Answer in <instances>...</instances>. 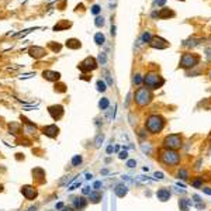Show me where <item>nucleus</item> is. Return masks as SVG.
Wrapping results in <instances>:
<instances>
[{"mask_svg":"<svg viewBox=\"0 0 211 211\" xmlns=\"http://www.w3.org/2000/svg\"><path fill=\"white\" fill-rule=\"evenodd\" d=\"M61 211H73V208H72V207H64Z\"/></svg>","mask_w":211,"mask_h":211,"instance_id":"50","label":"nucleus"},{"mask_svg":"<svg viewBox=\"0 0 211 211\" xmlns=\"http://www.w3.org/2000/svg\"><path fill=\"white\" fill-rule=\"evenodd\" d=\"M108 106H110L108 99H101V100H100V103H99V107L101 108V110H107Z\"/></svg>","mask_w":211,"mask_h":211,"instance_id":"29","label":"nucleus"},{"mask_svg":"<svg viewBox=\"0 0 211 211\" xmlns=\"http://www.w3.org/2000/svg\"><path fill=\"white\" fill-rule=\"evenodd\" d=\"M159 161L166 165V166H177L180 163V153L177 151H172V149H161L159 152Z\"/></svg>","mask_w":211,"mask_h":211,"instance_id":"2","label":"nucleus"},{"mask_svg":"<svg viewBox=\"0 0 211 211\" xmlns=\"http://www.w3.org/2000/svg\"><path fill=\"white\" fill-rule=\"evenodd\" d=\"M163 148L165 149H172V151H177L179 148L183 145V138L180 134H170V135L165 137L163 139Z\"/></svg>","mask_w":211,"mask_h":211,"instance_id":"5","label":"nucleus"},{"mask_svg":"<svg viewBox=\"0 0 211 211\" xmlns=\"http://www.w3.org/2000/svg\"><path fill=\"white\" fill-rule=\"evenodd\" d=\"M42 134L44 135L49 137V138H56L58 134H59V128L56 127V124H51V125H47L42 128Z\"/></svg>","mask_w":211,"mask_h":211,"instance_id":"11","label":"nucleus"},{"mask_svg":"<svg viewBox=\"0 0 211 211\" xmlns=\"http://www.w3.org/2000/svg\"><path fill=\"white\" fill-rule=\"evenodd\" d=\"M114 193L118 196L120 199H123V197H124V196L128 193V187H127L125 184H123V183L117 184V186H115V189H114Z\"/></svg>","mask_w":211,"mask_h":211,"instance_id":"17","label":"nucleus"},{"mask_svg":"<svg viewBox=\"0 0 211 211\" xmlns=\"http://www.w3.org/2000/svg\"><path fill=\"white\" fill-rule=\"evenodd\" d=\"M201 39H197V38H190L187 41H184L183 42V47H197V45H200Z\"/></svg>","mask_w":211,"mask_h":211,"instance_id":"23","label":"nucleus"},{"mask_svg":"<svg viewBox=\"0 0 211 211\" xmlns=\"http://www.w3.org/2000/svg\"><path fill=\"white\" fill-rule=\"evenodd\" d=\"M149 45L152 48H156V49H165L169 47V42L166 39H163L161 37H152L151 41H149Z\"/></svg>","mask_w":211,"mask_h":211,"instance_id":"9","label":"nucleus"},{"mask_svg":"<svg viewBox=\"0 0 211 211\" xmlns=\"http://www.w3.org/2000/svg\"><path fill=\"white\" fill-rule=\"evenodd\" d=\"M21 194L27 199V200H35L38 196V191L34 186H30V184H26L21 187Z\"/></svg>","mask_w":211,"mask_h":211,"instance_id":"8","label":"nucleus"},{"mask_svg":"<svg viewBox=\"0 0 211 211\" xmlns=\"http://www.w3.org/2000/svg\"><path fill=\"white\" fill-rule=\"evenodd\" d=\"M103 141H104V135L103 134H99V135L96 137V139H94V146H96V148H100L101 144H103Z\"/></svg>","mask_w":211,"mask_h":211,"instance_id":"28","label":"nucleus"},{"mask_svg":"<svg viewBox=\"0 0 211 211\" xmlns=\"http://www.w3.org/2000/svg\"><path fill=\"white\" fill-rule=\"evenodd\" d=\"M106 89H107V86H106L104 80H97V90L99 92H106Z\"/></svg>","mask_w":211,"mask_h":211,"instance_id":"31","label":"nucleus"},{"mask_svg":"<svg viewBox=\"0 0 211 211\" xmlns=\"http://www.w3.org/2000/svg\"><path fill=\"white\" fill-rule=\"evenodd\" d=\"M9 127H10V131L13 134H18L21 131V125L18 123H11V124H9Z\"/></svg>","mask_w":211,"mask_h":211,"instance_id":"25","label":"nucleus"},{"mask_svg":"<svg viewBox=\"0 0 211 211\" xmlns=\"http://www.w3.org/2000/svg\"><path fill=\"white\" fill-rule=\"evenodd\" d=\"M141 148H142V151H144V152H146V153H151V145H149V144H148L146 146H145V144H142V145H141Z\"/></svg>","mask_w":211,"mask_h":211,"instance_id":"39","label":"nucleus"},{"mask_svg":"<svg viewBox=\"0 0 211 211\" xmlns=\"http://www.w3.org/2000/svg\"><path fill=\"white\" fill-rule=\"evenodd\" d=\"M87 203H89V200H86V197H76L75 200H73V208H75L76 211H82L83 208H86Z\"/></svg>","mask_w":211,"mask_h":211,"instance_id":"12","label":"nucleus"},{"mask_svg":"<svg viewBox=\"0 0 211 211\" xmlns=\"http://www.w3.org/2000/svg\"><path fill=\"white\" fill-rule=\"evenodd\" d=\"M79 186H80V182H75V183L72 184V186H69V189H68V190H70V191H72V190L77 189V187H79Z\"/></svg>","mask_w":211,"mask_h":211,"instance_id":"42","label":"nucleus"},{"mask_svg":"<svg viewBox=\"0 0 211 211\" xmlns=\"http://www.w3.org/2000/svg\"><path fill=\"white\" fill-rule=\"evenodd\" d=\"M1 190H3V186H1V184H0V191H1Z\"/></svg>","mask_w":211,"mask_h":211,"instance_id":"53","label":"nucleus"},{"mask_svg":"<svg viewBox=\"0 0 211 211\" xmlns=\"http://www.w3.org/2000/svg\"><path fill=\"white\" fill-rule=\"evenodd\" d=\"M99 64H100V65H106V61H107V58H106V54H104V52H101V54L99 55Z\"/></svg>","mask_w":211,"mask_h":211,"instance_id":"35","label":"nucleus"},{"mask_svg":"<svg viewBox=\"0 0 211 211\" xmlns=\"http://www.w3.org/2000/svg\"><path fill=\"white\" fill-rule=\"evenodd\" d=\"M66 47L69 49H79L82 47V44L79 39H76V38H70L66 41Z\"/></svg>","mask_w":211,"mask_h":211,"instance_id":"18","label":"nucleus"},{"mask_svg":"<svg viewBox=\"0 0 211 211\" xmlns=\"http://www.w3.org/2000/svg\"><path fill=\"white\" fill-rule=\"evenodd\" d=\"M48 111L49 114H51V117L54 120H59L62 118V115H64V107L61 106V104H55V106H51V107H48Z\"/></svg>","mask_w":211,"mask_h":211,"instance_id":"10","label":"nucleus"},{"mask_svg":"<svg viewBox=\"0 0 211 211\" xmlns=\"http://www.w3.org/2000/svg\"><path fill=\"white\" fill-rule=\"evenodd\" d=\"M153 94L148 87H138L135 94H134V101H135L139 107H145L152 101Z\"/></svg>","mask_w":211,"mask_h":211,"instance_id":"4","label":"nucleus"},{"mask_svg":"<svg viewBox=\"0 0 211 211\" xmlns=\"http://www.w3.org/2000/svg\"><path fill=\"white\" fill-rule=\"evenodd\" d=\"M153 16H158V17H161V18H165V17H172L174 16V13L173 11H170L169 9H162V11H159V13H153Z\"/></svg>","mask_w":211,"mask_h":211,"instance_id":"22","label":"nucleus"},{"mask_svg":"<svg viewBox=\"0 0 211 211\" xmlns=\"http://www.w3.org/2000/svg\"><path fill=\"white\" fill-rule=\"evenodd\" d=\"M100 200H101V193L100 191H92L89 194V201L93 203V204H97Z\"/></svg>","mask_w":211,"mask_h":211,"instance_id":"20","label":"nucleus"},{"mask_svg":"<svg viewBox=\"0 0 211 211\" xmlns=\"http://www.w3.org/2000/svg\"><path fill=\"white\" fill-rule=\"evenodd\" d=\"M82 193H83V196H89L90 193H92V187H89V186H85V187L82 189Z\"/></svg>","mask_w":211,"mask_h":211,"instance_id":"37","label":"nucleus"},{"mask_svg":"<svg viewBox=\"0 0 211 211\" xmlns=\"http://www.w3.org/2000/svg\"><path fill=\"white\" fill-rule=\"evenodd\" d=\"M201 184H203V177H199L194 182H191V186H194V187H200Z\"/></svg>","mask_w":211,"mask_h":211,"instance_id":"36","label":"nucleus"},{"mask_svg":"<svg viewBox=\"0 0 211 211\" xmlns=\"http://www.w3.org/2000/svg\"><path fill=\"white\" fill-rule=\"evenodd\" d=\"M182 1H183V0H182Z\"/></svg>","mask_w":211,"mask_h":211,"instance_id":"55","label":"nucleus"},{"mask_svg":"<svg viewBox=\"0 0 211 211\" xmlns=\"http://www.w3.org/2000/svg\"><path fill=\"white\" fill-rule=\"evenodd\" d=\"M55 90H56V92L64 93V92L66 90V86H65V85H62V83H61V85H58V86H55Z\"/></svg>","mask_w":211,"mask_h":211,"instance_id":"38","label":"nucleus"},{"mask_svg":"<svg viewBox=\"0 0 211 211\" xmlns=\"http://www.w3.org/2000/svg\"><path fill=\"white\" fill-rule=\"evenodd\" d=\"M92 13L93 14H99V13H100V6L99 4H94L92 7Z\"/></svg>","mask_w":211,"mask_h":211,"instance_id":"40","label":"nucleus"},{"mask_svg":"<svg viewBox=\"0 0 211 211\" xmlns=\"http://www.w3.org/2000/svg\"><path fill=\"white\" fill-rule=\"evenodd\" d=\"M170 196H172L170 190H169V189H165V187H162V189H159V190L156 191L158 200H161V201H168L169 199H170Z\"/></svg>","mask_w":211,"mask_h":211,"instance_id":"16","label":"nucleus"},{"mask_svg":"<svg viewBox=\"0 0 211 211\" xmlns=\"http://www.w3.org/2000/svg\"><path fill=\"white\" fill-rule=\"evenodd\" d=\"M151 38H152L151 34L148 33V31H145V33L142 34V37H141V41H142V42H149V41H151Z\"/></svg>","mask_w":211,"mask_h":211,"instance_id":"32","label":"nucleus"},{"mask_svg":"<svg viewBox=\"0 0 211 211\" xmlns=\"http://www.w3.org/2000/svg\"><path fill=\"white\" fill-rule=\"evenodd\" d=\"M190 204H191V201L187 200V199H180V200H179V207H180V211H189Z\"/></svg>","mask_w":211,"mask_h":211,"instance_id":"21","label":"nucleus"},{"mask_svg":"<svg viewBox=\"0 0 211 211\" xmlns=\"http://www.w3.org/2000/svg\"><path fill=\"white\" fill-rule=\"evenodd\" d=\"M42 76H44V79H47L49 82H58L61 79V73L59 72H55V70H44Z\"/></svg>","mask_w":211,"mask_h":211,"instance_id":"13","label":"nucleus"},{"mask_svg":"<svg viewBox=\"0 0 211 211\" xmlns=\"http://www.w3.org/2000/svg\"><path fill=\"white\" fill-rule=\"evenodd\" d=\"M144 85L149 90H156V89H159V87H162L165 85V79L156 72H149V73H146L144 76Z\"/></svg>","mask_w":211,"mask_h":211,"instance_id":"3","label":"nucleus"},{"mask_svg":"<svg viewBox=\"0 0 211 211\" xmlns=\"http://www.w3.org/2000/svg\"><path fill=\"white\" fill-rule=\"evenodd\" d=\"M28 52H30V56H33L35 59H39V58L45 56V49L42 47H31Z\"/></svg>","mask_w":211,"mask_h":211,"instance_id":"14","label":"nucleus"},{"mask_svg":"<svg viewBox=\"0 0 211 211\" xmlns=\"http://www.w3.org/2000/svg\"><path fill=\"white\" fill-rule=\"evenodd\" d=\"M82 162H83L82 155H75L72 158V166H79V165H82Z\"/></svg>","mask_w":211,"mask_h":211,"instance_id":"26","label":"nucleus"},{"mask_svg":"<svg viewBox=\"0 0 211 211\" xmlns=\"http://www.w3.org/2000/svg\"><path fill=\"white\" fill-rule=\"evenodd\" d=\"M70 27V23L68 20H61L58 24H55L54 26V31H62V30H65V28H69Z\"/></svg>","mask_w":211,"mask_h":211,"instance_id":"19","label":"nucleus"},{"mask_svg":"<svg viewBox=\"0 0 211 211\" xmlns=\"http://www.w3.org/2000/svg\"><path fill=\"white\" fill-rule=\"evenodd\" d=\"M106 79H107V83H108V86H111L113 85V79H111V76L107 73V76H106Z\"/></svg>","mask_w":211,"mask_h":211,"instance_id":"45","label":"nucleus"},{"mask_svg":"<svg viewBox=\"0 0 211 211\" xmlns=\"http://www.w3.org/2000/svg\"><path fill=\"white\" fill-rule=\"evenodd\" d=\"M114 151V148H113V146H111V145H110V146H108V148H107V153H111V152H113Z\"/></svg>","mask_w":211,"mask_h":211,"instance_id":"51","label":"nucleus"},{"mask_svg":"<svg viewBox=\"0 0 211 211\" xmlns=\"http://www.w3.org/2000/svg\"><path fill=\"white\" fill-rule=\"evenodd\" d=\"M203 191H204L206 194L211 196V189H210V187H203Z\"/></svg>","mask_w":211,"mask_h":211,"instance_id":"48","label":"nucleus"},{"mask_svg":"<svg viewBox=\"0 0 211 211\" xmlns=\"http://www.w3.org/2000/svg\"><path fill=\"white\" fill-rule=\"evenodd\" d=\"M118 158H120V159H127V158H128V153H127V151L121 152V153L118 155Z\"/></svg>","mask_w":211,"mask_h":211,"instance_id":"43","label":"nucleus"},{"mask_svg":"<svg viewBox=\"0 0 211 211\" xmlns=\"http://www.w3.org/2000/svg\"><path fill=\"white\" fill-rule=\"evenodd\" d=\"M92 177H93V174H92V173H87V174H86V179H87V180H90Z\"/></svg>","mask_w":211,"mask_h":211,"instance_id":"52","label":"nucleus"},{"mask_svg":"<svg viewBox=\"0 0 211 211\" xmlns=\"http://www.w3.org/2000/svg\"><path fill=\"white\" fill-rule=\"evenodd\" d=\"M49 48L52 49V51H54V52H59V51H61V48H62V47H61L59 44H54V42H49Z\"/></svg>","mask_w":211,"mask_h":211,"instance_id":"34","label":"nucleus"},{"mask_svg":"<svg viewBox=\"0 0 211 211\" xmlns=\"http://www.w3.org/2000/svg\"><path fill=\"white\" fill-rule=\"evenodd\" d=\"M100 187H101V182H96V183H94V186H93V189L96 190V191H99V190H100Z\"/></svg>","mask_w":211,"mask_h":211,"instance_id":"44","label":"nucleus"},{"mask_svg":"<svg viewBox=\"0 0 211 211\" xmlns=\"http://www.w3.org/2000/svg\"><path fill=\"white\" fill-rule=\"evenodd\" d=\"M165 128V118L159 114H151L145 120V130L149 131V134H159Z\"/></svg>","mask_w":211,"mask_h":211,"instance_id":"1","label":"nucleus"},{"mask_svg":"<svg viewBox=\"0 0 211 211\" xmlns=\"http://www.w3.org/2000/svg\"><path fill=\"white\" fill-rule=\"evenodd\" d=\"M166 3V0H155V4H158V6H163Z\"/></svg>","mask_w":211,"mask_h":211,"instance_id":"47","label":"nucleus"},{"mask_svg":"<svg viewBox=\"0 0 211 211\" xmlns=\"http://www.w3.org/2000/svg\"><path fill=\"white\" fill-rule=\"evenodd\" d=\"M177 177H179V179H184V180H186V179L189 177V172H187V170H186L184 168L179 169V172H177Z\"/></svg>","mask_w":211,"mask_h":211,"instance_id":"27","label":"nucleus"},{"mask_svg":"<svg viewBox=\"0 0 211 211\" xmlns=\"http://www.w3.org/2000/svg\"><path fill=\"white\" fill-rule=\"evenodd\" d=\"M134 83H135L137 86H141L142 83H144V77L139 75V73H137V75H134Z\"/></svg>","mask_w":211,"mask_h":211,"instance_id":"30","label":"nucleus"},{"mask_svg":"<svg viewBox=\"0 0 211 211\" xmlns=\"http://www.w3.org/2000/svg\"><path fill=\"white\" fill-rule=\"evenodd\" d=\"M210 76H211V73H210Z\"/></svg>","mask_w":211,"mask_h":211,"instance_id":"54","label":"nucleus"},{"mask_svg":"<svg viewBox=\"0 0 211 211\" xmlns=\"http://www.w3.org/2000/svg\"><path fill=\"white\" fill-rule=\"evenodd\" d=\"M127 166H128V168H134V166H137V161H135V159H131V161H128V162H127Z\"/></svg>","mask_w":211,"mask_h":211,"instance_id":"41","label":"nucleus"},{"mask_svg":"<svg viewBox=\"0 0 211 211\" xmlns=\"http://www.w3.org/2000/svg\"><path fill=\"white\" fill-rule=\"evenodd\" d=\"M94 42L97 44V45H103V44L106 42V37H104L101 33H97L94 35Z\"/></svg>","mask_w":211,"mask_h":211,"instance_id":"24","label":"nucleus"},{"mask_svg":"<svg viewBox=\"0 0 211 211\" xmlns=\"http://www.w3.org/2000/svg\"><path fill=\"white\" fill-rule=\"evenodd\" d=\"M156 179H163V173L162 172H155V174H153Z\"/></svg>","mask_w":211,"mask_h":211,"instance_id":"46","label":"nucleus"},{"mask_svg":"<svg viewBox=\"0 0 211 211\" xmlns=\"http://www.w3.org/2000/svg\"><path fill=\"white\" fill-rule=\"evenodd\" d=\"M94 24H96V27H103L104 26V18L103 17H100V16H97L96 17V20H94Z\"/></svg>","mask_w":211,"mask_h":211,"instance_id":"33","label":"nucleus"},{"mask_svg":"<svg viewBox=\"0 0 211 211\" xmlns=\"http://www.w3.org/2000/svg\"><path fill=\"white\" fill-rule=\"evenodd\" d=\"M64 208V203H58L56 204V210H62Z\"/></svg>","mask_w":211,"mask_h":211,"instance_id":"49","label":"nucleus"},{"mask_svg":"<svg viewBox=\"0 0 211 211\" xmlns=\"http://www.w3.org/2000/svg\"><path fill=\"white\" fill-rule=\"evenodd\" d=\"M199 62H200V56L196 54H190V52H184L182 55V58H180V68H183V69H191V68H194V66L199 65Z\"/></svg>","mask_w":211,"mask_h":211,"instance_id":"6","label":"nucleus"},{"mask_svg":"<svg viewBox=\"0 0 211 211\" xmlns=\"http://www.w3.org/2000/svg\"><path fill=\"white\" fill-rule=\"evenodd\" d=\"M97 68V61L94 59V58H92V56H87L86 59H83L79 64V69L82 70V72H92V70H94Z\"/></svg>","mask_w":211,"mask_h":211,"instance_id":"7","label":"nucleus"},{"mask_svg":"<svg viewBox=\"0 0 211 211\" xmlns=\"http://www.w3.org/2000/svg\"><path fill=\"white\" fill-rule=\"evenodd\" d=\"M33 179L37 180L38 183H44L45 182V170L41 168L33 169Z\"/></svg>","mask_w":211,"mask_h":211,"instance_id":"15","label":"nucleus"}]
</instances>
